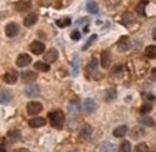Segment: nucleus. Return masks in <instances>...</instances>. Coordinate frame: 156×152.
<instances>
[{
  "mask_svg": "<svg viewBox=\"0 0 156 152\" xmlns=\"http://www.w3.org/2000/svg\"><path fill=\"white\" fill-rule=\"evenodd\" d=\"M47 118L50 119L51 126L55 129H60L64 125V121H66V118H64V113L62 110L50 111L49 115H47Z\"/></svg>",
  "mask_w": 156,
  "mask_h": 152,
  "instance_id": "nucleus-1",
  "label": "nucleus"
},
{
  "mask_svg": "<svg viewBox=\"0 0 156 152\" xmlns=\"http://www.w3.org/2000/svg\"><path fill=\"white\" fill-rule=\"evenodd\" d=\"M27 110L29 115H37L38 113L42 111V104L38 101H30L27 105Z\"/></svg>",
  "mask_w": 156,
  "mask_h": 152,
  "instance_id": "nucleus-2",
  "label": "nucleus"
},
{
  "mask_svg": "<svg viewBox=\"0 0 156 152\" xmlns=\"http://www.w3.org/2000/svg\"><path fill=\"white\" fill-rule=\"evenodd\" d=\"M97 66H98L97 59H96V58H90L89 62H88V64H87V68H85L88 79H90V76H93L94 73L97 72Z\"/></svg>",
  "mask_w": 156,
  "mask_h": 152,
  "instance_id": "nucleus-3",
  "label": "nucleus"
},
{
  "mask_svg": "<svg viewBox=\"0 0 156 152\" xmlns=\"http://www.w3.org/2000/svg\"><path fill=\"white\" fill-rule=\"evenodd\" d=\"M30 63H32V56L25 54V53L20 54L19 56H17V59H16V64L19 67H27V66H29Z\"/></svg>",
  "mask_w": 156,
  "mask_h": 152,
  "instance_id": "nucleus-4",
  "label": "nucleus"
},
{
  "mask_svg": "<svg viewBox=\"0 0 156 152\" xmlns=\"http://www.w3.org/2000/svg\"><path fill=\"white\" fill-rule=\"evenodd\" d=\"M29 49H30V51H32L33 54L40 55V54H42L43 51H45V43H42L40 41H33L32 43H30Z\"/></svg>",
  "mask_w": 156,
  "mask_h": 152,
  "instance_id": "nucleus-5",
  "label": "nucleus"
},
{
  "mask_svg": "<svg viewBox=\"0 0 156 152\" xmlns=\"http://www.w3.org/2000/svg\"><path fill=\"white\" fill-rule=\"evenodd\" d=\"M19 32H20V27L16 23H11V24H8L5 27V34L9 38L16 37L17 34H19Z\"/></svg>",
  "mask_w": 156,
  "mask_h": 152,
  "instance_id": "nucleus-6",
  "label": "nucleus"
},
{
  "mask_svg": "<svg viewBox=\"0 0 156 152\" xmlns=\"http://www.w3.org/2000/svg\"><path fill=\"white\" fill-rule=\"evenodd\" d=\"M117 47H118L119 51H127L131 47V41H130L129 37H121L118 43H117Z\"/></svg>",
  "mask_w": 156,
  "mask_h": 152,
  "instance_id": "nucleus-7",
  "label": "nucleus"
},
{
  "mask_svg": "<svg viewBox=\"0 0 156 152\" xmlns=\"http://www.w3.org/2000/svg\"><path fill=\"white\" fill-rule=\"evenodd\" d=\"M41 93L40 90V87L38 85H28L27 88H25V94H27L28 97H38Z\"/></svg>",
  "mask_w": 156,
  "mask_h": 152,
  "instance_id": "nucleus-8",
  "label": "nucleus"
},
{
  "mask_svg": "<svg viewBox=\"0 0 156 152\" xmlns=\"http://www.w3.org/2000/svg\"><path fill=\"white\" fill-rule=\"evenodd\" d=\"M110 63H112L110 53L108 50H104L102 53H101V67L106 69V68L110 67Z\"/></svg>",
  "mask_w": 156,
  "mask_h": 152,
  "instance_id": "nucleus-9",
  "label": "nucleus"
},
{
  "mask_svg": "<svg viewBox=\"0 0 156 152\" xmlns=\"http://www.w3.org/2000/svg\"><path fill=\"white\" fill-rule=\"evenodd\" d=\"M17 79H19V73H17L15 69H11V71H8L5 75H4V81H5L7 84H15Z\"/></svg>",
  "mask_w": 156,
  "mask_h": 152,
  "instance_id": "nucleus-10",
  "label": "nucleus"
},
{
  "mask_svg": "<svg viewBox=\"0 0 156 152\" xmlns=\"http://www.w3.org/2000/svg\"><path fill=\"white\" fill-rule=\"evenodd\" d=\"M83 108H84V111L85 113L90 114V113H93L94 110H96V102H94L92 98H87V100H84Z\"/></svg>",
  "mask_w": 156,
  "mask_h": 152,
  "instance_id": "nucleus-11",
  "label": "nucleus"
},
{
  "mask_svg": "<svg viewBox=\"0 0 156 152\" xmlns=\"http://www.w3.org/2000/svg\"><path fill=\"white\" fill-rule=\"evenodd\" d=\"M28 125L30 126V127L33 129H37V127H42V126L46 125V119L42 118V117H36V118H32L28 122Z\"/></svg>",
  "mask_w": 156,
  "mask_h": 152,
  "instance_id": "nucleus-12",
  "label": "nucleus"
},
{
  "mask_svg": "<svg viewBox=\"0 0 156 152\" xmlns=\"http://www.w3.org/2000/svg\"><path fill=\"white\" fill-rule=\"evenodd\" d=\"M15 9L17 12H28L32 9V3L30 2H19L15 4Z\"/></svg>",
  "mask_w": 156,
  "mask_h": 152,
  "instance_id": "nucleus-13",
  "label": "nucleus"
},
{
  "mask_svg": "<svg viewBox=\"0 0 156 152\" xmlns=\"http://www.w3.org/2000/svg\"><path fill=\"white\" fill-rule=\"evenodd\" d=\"M58 50L57 49H50L49 51L46 53V55H45V60L47 63H53V62H55V60L58 59Z\"/></svg>",
  "mask_w": 156,
  "mask_h": 152,
  "instance_id": "nucleus-14",
  "label": "nucleus"
},
{
  "mask_svg": "<svg viewBox=\"0 0 156 152\" xmlns=\"http://www.w3.org/2000/svg\"><path fill=\"white\" fill-rule=\"evenodd\" d=\"M37 20H38V16H37L36 13H29V15L24 19V25H25L27 28H30V27H33V25L37 23Z\"/></svg>",
  "mask_w": 156,
  "mask_h": 152,
  "instance_id": "nucleus-15",
  "label": "nucleus"
},
{
  "mask_svg": "<svg viewBox=\"0 0 156 152\" xmlns=\"http://www.w3.org/2000/svg\"><path fill=\"white\" fill-rule=\"evenodd\" d=\"M21 79L24 81H28V83H32V81L37 79V73L34 71H25L21 73Z\"/></svg>",
  "mask_w": 156,
  "mask_h": 152,
  "instance_id": "nucleus-16",
  "label": "nucleus"
},
{
  "mask_svg": "<svg viewBox=\"0 0 156 152\" xmlns=\"http://www.w3.org/2000/svg\"><path fill=\"white\" fill-rule=\"evenodd\" d=\"M115 96H117V90L115 88H109L105 90V94H104V100L106 102H112L113 100H115Z\"/></svg>",
  "mask_w": 156,
  "mask_h": 152,
  "instance_id": "nucleus-17",
  "label": "nucleus"
},
{
  "mask_svg": "<svg viewBox=\"0 0 156 152\" xmlns=\"http://www.w3.org/2000/svg\"><path fill=\"white\" fill-rule=\"evenodd\" d=\"M126 134H127V126L126 125L118 126V127L114 129V131H113V135L115 138H123Z\"/></svg>",
  "mask_w": 156,
  "mask_h": 152,
  "instance_id": "nucleus-18",
  "label": "nucleus"
},
{
  "mask_svg": "<svg viewBox=\"0 0 156 152\" xmlns=\"http://www.w3.org/2000/svg\"><path fill=\"white\" fill-rule=\"evenodd\" d=\"M7 136L11 139V142H17L21 138V133H20V130H17V129H12L7 133Z\"/></svg>",
  "mask_w": 156,
  "mask_h": 152,
  "instance_id": "nucleus-19",
  "label": "nucleus"
},
{
  "mask_svg": "<svg viewBox=\"0 0 156 152\" xmlns=\"http://www.w3.org/2000/svg\"><path fill=\"white\" fill-rule=\"evenodd\" d=\"M11 100H12L11 92H8V90H5V89L0 90V104H8Z\"/></svg>",
  "mask_w": 156,
  "mask_h": 152,
  "instance_id": "nucleus-20",
  "label": "nucleus"
},
{
  "mask_svg": "<svg viewBox=\"0 0 156 152\" xmlns=\"http://www.w3.org/2000/svg\"><path fill=\"white\" fill-rule=\"evenodd\" d=\"M34 68L37 69V71H41V72H47L50 69V66L45 62H42V60H38V62L34 63Z\"/></svg>",
  "mask_w": 156,
  "mask_h": 152,
  "instance_id": "nucleus-21",
  "label": "nucleus"
},
{
  "mask_svg": "<svg viewBox=\"0 0 156 152\" xmlns=\"http://www.w3.org/2000/svg\"><path fill=\"white\" fill-rule=\"evenodd\" d=\"M90 134H92V127H90L89 125H84L80 130V138L87 139V138L90 136Z\"/></svg>",
  "mask_w": 156,
  "mask_h": 152,
  "instance_id": "nucleus-22",
  "label": "nucleus"
},
{
  "mask_svg": "<svg viewBox=\"0 0 156 152\" xmlns=\"http://www.w3.org/2000/svg\"><path fill=\"white\" fill-rule=\"evenodd\" d=\"M144 53H146V55L148 56L150 59H155L156 58V46H154V45L147 46L146 50H144Z\"/></svg>",
  "mask_w": 156,
  "mask_h": 152,
  "instance_id": "nucleus-23",
  "label": "nucleus"
},
{
  "mask_svg": "<svg viewBox=\"0 0 156 152\" xmlns=\"http://www.w3.org/2000/svg\"><path fill=\"white\" fill-rule=\"evenodd\" d=\"M87 11L92 15H96L98 13V5L94 2H88L87 3Z\"/></svg>",
  "mask_w": 156,
  "mask_h": 152,
  "instance_id": "nucleus-24",
  "label": "nucleus"
},
{
  "mask_svg": "<svg viewBox=\"0 0 156 152\" xmlns=\"http://www.w3.org/2000/svg\"><path fill=\"white\" fill-rule=\"evenodd\" d=\"M55 24H57L58 28H67L68 25L71 24V19H68V17H66V19H59L55 21Z\"/></svg>",
  "mask_w": 156,
  "mask_h": 152,
  "instance_id": "nucleus-25",
  "label": "nucleus"
},
{
  "mask_svg": "<svg viewBox=\"0 0 156 152\" xmlns=\"http://www.w3.org/2000/svg\"><path fill=\"white\" fill-rule=\"evenodd\" d=\"M117 152H131V143L130 142H122L121 146L118 147Z\"/></svg>",
  "mask_w": 156,
  "mask_h": 152,
  "instance_id": "nucleus-26",
  "label": "nucleus"
},
{
  "mask_svg": "<svg viewBox=\"0 0 156 152\" xmlns=\"http://www.w3.org/2000/svg\"><path fill=\"white\" fill-rule=\"evenodd\" d=\"M146 5H147L146 0H142L140 3H138V5H136V13L139 15V16H144V13H146V11H144Z\"/></svg>",
  "mask_w": 156,
  "mask_h": 152,
  "instance_id": "nucleus-27",
  "label": "nucleus"
},
{
  "mask_svg": "<svg viewBox=\"0 0 156 152\" xmlns=\"http://www.w3.org/2000/svg\"><path fill=\"white\" fill-rule=\"evenodd\" d=\"M72 73L73 76H76L79 73V58L77 56H75V60L72 62Z\"/></svg>",
  "mask_w": 156,
  "mask_h": 152,
  "instance_id": "nucleus-28",
  "label": "nucleus"
},
{
  "mask_svg": "<svg viewBox=\"0 0 156 152\" xmlns=\"http://www.w3.org/2000/svg\"><path fill=\"white\" fill-rule=\"evenodd\" d=\"M96 40H97V34H93V36H90V38H89L88 41H87V43L83 46V51H84V50H88L89 47L92 46V43H93L94 41H96Z\"/></svg>",
  "mask_w": 156,
  "mask_h": 152,
  "instance_id": "nucleus-29",
  "label": "nucleus"
},
{
  "mask_svg": "<svg viewBox=\"0 0 156 152\" xmlns=\"http://www.w3.org/2000/svg\"><path fill=\"white\" fill-rule=\"evenodd\" d=\"M68 110H70V113H79L80 111V105L79 102H72L70 104V106H68Z\"/></svg>",
  "mask_w": 156,
  "mask_h": 152,
  "instance_id": "nucleus-30",
  "label": "nucleus"
},
{
  "mask_svg": "<svg viewBox=\"0 0 156 152\" xmlns=\"http://www.w3.org/2000/svg\"><path fill=\"white\" fill-rule=\"evenodd\" d=\"M147 150H148V146L146 144V143H139L135 150H134V152H147Z\"/></svg>",
  "mask_w": 156,
  "mask_h": 152,
  "instance_id": "nucleus-31",
  "label": "nucleus"
},
{
  "mask_svg": "<svg viewBox=\"0 0 156 152\" xmlns=\"http://www.w3.org/2000/svg\"><path fill=\"white\" fill-rule=\"evenodd\" d=\"M140 122L144 126H154V121L150 117H143V118H140Z\"/></svg>",
  "mask_w": 156,
  "mask_h": 152,
  "instance_id": "nucleus-32",
  "label": "nucleus"
},
{
  "mask_svg": "<svg viewBox=\"0 0 156 152\" xmlns=\"http://www.w3.org/2000/svg\"><path fill=\"white\" fill-rule=\"evenodd\" d=\"M151 110H152V106H151L150 104H148V105H143L140 108V113H142V114H147V113H150Z\"/></svg>",
  "mask_w": 156,
  "mask_h": 152,
  "instance_id": "nucleus-33",
  "label": "nucleus"
},
{
  "mask_svg": "<svg viewBox=\"0 0 156 152\" xmlns=\"http://www.w3.org/2000/svg\"><path fill=\"white\" fill-rule=\"evenodd\" d=\"M71 38L73 41H79L80 38H81V34H80V32H77V30H73V32L71 33Z\"/></svg>",
  "mask_w": 156,
  "mask_h": 152,
  "instance_id": "nucleus-34",
  "label": "nucleus"
},
{
  "mask_svg": "<svg viewBox=\"0 0 156 152\" xmlns=\"http://www.w3.org/2000/svg\"><path fill=\"white\" fill-rule=\"evenodd\" d=\"M0 152H7V146L4 144V142H0Z\"/></svg>",
  "mask_w": 156,
  "mask_h": 152,
  "instance_id": "nucleus-35",
  "label": "nucleus"
},
{
  "mask_svg": "<svg viewBox=\"0 0 156 152\" xmlns=\"http://www.w3.org/2000/svg\"><path fill=\"white\" fill-rule=\"evenodd\" d=\"M151 79H152L154 81H156V67L152 69V72H151Z\"/></svg>",
  "mask_w": 156,
  "mask_h": 152,
  "instance_id": "nucleus-36",
  "label": "nucleus"
},
{
  "mask_svg": "<svg viewBox=\"0 0 156 152\" xmlns=\"http://www.w3.org/2000/svg\"><path fill=\"white\" fill-rule=\"evenodd\" d=\"M146 98H148L150 101H152V100H155V96L154 94H151V93H148V94H146Z\"/></svg>",
  "mask_w": 156,
  "mask_h": 152,
  "instance_id": "nucleus-37",
  "label": "nucleus"
},
{
  "mask_svg": "<svg viewBox=\"0 0 156 152\" xmlns=\"http://www.w3.org/2000/svg\"><path fill=\"white\" fill-rule=\"evenodd\" d=\"M88 19H81V20H79V21H77V23H76V25H80L81 23H88Z\"/></svg>",
  "mask_w": 156,
  "mask_h": 152,
  "instance_id": "nucleus-38",
  "label": "nucleus"
},
{
  "mask_svg": "<svg viewBox=\"0 0 156 152\" xmlns=\"http://www.w3.org/2000/svg\"><path fill=\"white\" fill-rule=\"evenodd\" d=\"M152 38L156 41V27H154V29H152Z\"/></svg>",
  "mask_w": 156,
  "mask_h": 152,
  "instance_id": "nucleus-39",
  "label": "nucleus"
},
{
  "mask_svg": "<svg viewBox=\"0 0 156 152\" xmlns=\"http://www.w3.org/2000/svg\"><path fill=\"white\" fill-rule=\"evenodd\" d=\"M15 152H29L28 150H25V148H20V150H16Z\"/></svg>",
  "mask_w": 156,
  "mask_h": 152,
  "instance_id": "nucleus-40",
  "label": "nucleus"
},
{
  "mask_svg": "<svg viewBox=\"0 0 156 152\" xmlns=\"http://www.w3.org/2000/svg\"><path fill=\"white\" fill-rule=\"evenodd\" d=\"M151 152H154V151H151Z\"/></svg>",
  "mask_w": 156,
  "mask_h": 152,
  "instance_id": "nucleus-41",
  "label": "nucleus"
}]
</instances>
